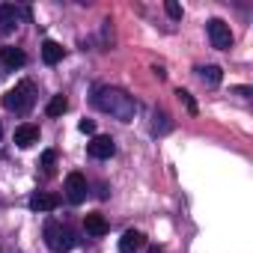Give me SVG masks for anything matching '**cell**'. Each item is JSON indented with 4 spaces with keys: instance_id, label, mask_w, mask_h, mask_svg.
Segmentation results:
<instances>
[{
    "instance_id": "1",
    "label": "cell",
    "mask_w": 253,
    "mask_h": 253,
    "mask_svg": "<svg viewBox=\"0 0 253 253\" xmlns=\"http://www.w3.org/2000/svg\"><path fill=\"white\" fill-rule=\"evenodd\" d=\"M92 104H95L101 113H110V116L119 119V122H131L134 113H137V101L125 92V89H119V86H95Z\"/></svg>"
},
{
    "instance_id": "2",
    "label": "cell",
    "mask_w": 253,
    "mask_h": 253,
    "mask_svg": "<svg viewBox=\"0 0 253 253\" xmlns=\"http://www.w3.org/2000/svg\"><path fill=\"white\" fill-rule=\"evenodd\" d=\"M33 104H36V86H33V81H21V84H15L3 95V107L12 110V113H27Z\"/></svg>"
},
{
    "instance_id": "3",
    "label": "cell",
    "mask_w": 253,
    "mask_h": 253,
    "mask_svg": "<svg viewBox=\"0 0 253 253\" xmlns=\"http://www.w3.org/2000/svg\"><path fill=\"white\" fill-rule=\"evenodd\" d=\"M45 244H48L54 253H69V250L75 247V235H72V229H69L66 223L48 220V223H45Z\"/></svg>"
},
{
    "instance_id": "4",
    "label": "cell",
    "mask_w": 253,
    "mask_h": 253,
    "mask_svg": "<svg viewBox=\"0 0 253 253\" xmlns=\"http://www.w3.org/2000/svg\"><path fill=\"white\" fill-rule=\"evenodd\" d=\"M206 33H209V39H211V48H217V51H226V48L232 45V30H229V24L220 21V18H211V21L206 24Z\"/></svg>"
},
{
    "instance_id": "5",
    "label": "cell",
    "mask_w": 253,
    "mask_h": 253,
    "mask_svg": "<svg viewBox=\"0 0 253 253\" xmlns=\"http://www.w3.org/2000/svg\"><path fill=\"white\" fill-rule=\"evenodd\" d=\"M86 179L81 176V173H69L66 176V197H69V203L72 206H81L84 200H86Z\"/></svg>"
},
{
    "instance_id": "6",
    "label": "cell",
    "mask_w": 253,
    "mask_h": 253,
    "mask_svg": "<svg viewBox=\"0 0 253 253\" xmlns=\"http://www.w3.org/2000/svg\"><path fill=\"white\" fill-rule=\"evenodd\" d=\"M86 152H89V158H95V161H107V158H113L116 143H113L110 137L98 134V137H92V140L86 143Z\"/></svg>"
},
{
    "instance_id": "7",
    "label": "cell",
    "mask_w": 253,
    "mask_h": 253,
    "mask_svg": "<svg viewBox=\"0 0 253 253\" xmlns=\"http://www.w3.org/2000/svg\"><path fill=\"white\" fill-rule=\"evenodd\" d=\"M57 206H60V197L54 191H36L30 197V209L33 211H54Z\"/></svg>"
},
{
    "instance_id": "8",
    "label": "cell",
    "mask_w": 253,
    "mask_h": 253,
    "mask_svg": "<svg viewBox=\"0 0 253 253\" xmlns=\"http://www.w3.org/2000/svg\"><path fill=\"white\" fill-rule=\"evenodd\" d=\"M33 143H39V128H36V125H18V128H15V146L30 149Z\"/></svg>"
},
{
    "instance_id": "9",
    "label": "cell",
    "mask_w": 253,
    "mask_h": 253,
    "mask_svg": "<svg viewBox=\"0 0 253 253\" xmlns=\"http://www.w3.org/2000/svg\"><path fill=\"white\" fill-rule=\"evenodd\" d=\"M18 18H21V12H18L12 3H3V6H0V30H3V33H12V30L18 27Z\"/></svg>"
},
{
    "instance_id": "10",
    "label": "cell",
    "mask_w": 253,
    "mask_h": 253,
    "mask_svg": "<svg viewBox=\"0 0 253 253\" xmlns=\"http://www.w3.org/2000/svg\"><path fill=\"white\" fill-rule=\"evenodd\" d=\"M143 241H146V235H143L140 229H128V232L119 238V250H122V253H134V250L143 247Z\"/></svg>"
},
{
    "instance_id": "11",
    "label": "cell",
    "mask_w": 253,
    "mask_h": 253,
    "mask_svg": "<svg viewBox=\"0 0 253 253\" xmlns=\"http://www.w3.org/2000/svg\"><path fill=\"white\" fill-rule=\"evenodd\" d=\"M0 63L9 66V69H18V66H24V63H27V54H24L21 48L6 45V48H0Z\"/></svg>"
},
{
    "instance_id": "12",
    "label": "cell",
    "mask_w": 253,
    "mask_h": 253,
    "mask_svg": "<svg viewBox=\"0 0 253 253\" xmlns=\"http://www.w3.org/2000/svg\"><path fill=\"white\" fill-rule=\"evenodd\" d=\"M84 229H86L89 235H95V238H101V235L107 232V220H104V214H98V211H92V214H86V217H84Z\"/></svg>"
},
{
    "instance_id": "13",
    "label": "cell",
    "mask_w": 253,
    "mask_h": 253,
    "mask_svg": "<svg viewBox=\"0 0 253 253\" xmlns=\"http://www.w3.org/2000/svg\"><path fill=\"white\" fill-rule=\"evenodd\" d=\"M42 60H45L48 66H57V63L63 60V45L54 42V39H48V42L42 45Z\"/></svg>"
},
{
    "instance_id": "14",
    "label": "cell",
    "mask_w": 253,
    "mask_h": 253,
    "mask_svg": "<svg viewBox=\"0 0 253 253\" xmlns=\"http://www.w3.org/2000/svg\"><path fill=\"white\" fill-rule=\"evenodd\" d=\"M69 110V101H66V95H54L51 101H48V107H45V113L48 116H63Z\"/></svg>"
},
{
    "instance_id": "15",
    "label": "cell",
    "mask_w": 253,
    "mask_h": 253,
    "mask_svg": "<svg viewBox=\"0 0 253 253\" xmlns=\"http://www.w3.org/2000/svg\"><path fill=\"white\" fill-rule=\"evenodd\" d=\"M200 78H203L206 84H211V86H217L223 75H220V69H217V66H203V69H200Z\"/></svg>"
},
{
    "instance_id": "16",
    "label": "cell",
    "mask_w": 253,
    "mask_h": 253,
    "mask_svg": "<svg viewBox=\"0 0 253 253\" xmlns=\"http://www.w3.org/2000/svg\"><path fill=\"white\" fill-rule=\"evenodd\" d=\"M164 9H167V15H170L173 21H179V18H182V6L176 3V0H167V3H164Z\"/></svg>"
},
{
    "instance_id": "17",
    "label": "cell",
    "mask_w": 253,
    "mask_h": 253,
    "mask_svg": "<svg viewBox=\"0 0 253 253\" xmlns=\"http://www.w3.org/2000/svg\"><path fill=\"white\" fill-rule=\"evenodd\" d=\"M176 95H179V101H185V107H188V113H197V104H194V98H191V92H185V89H179Z\"/></svg>"
},
{
    "instance_id": "18",
    "label": "cell",
    "mask_w": 253,
    "mask_h": 253,
    "mask_svg": "<svg viewBox=\"0 0 253 253\" xmlns=\"http://www.w3.org/2000/svg\"><path fill=\"white\" fill-rule=\"evenodd\" d=\"M54 161H57V152L48 149V152L42 155V167H45V173H54Z\"/></svg>"
},
{
    "instance_id": "19",
    "label": "cell",
    "mask_w": 253,
    "mask_h": 253,
    "mask_svg": "<svg viewBox=\"0 0 253 253\" xmlns=\"http://www.w3.org/2000/svg\"><path fill=\"white\" fill-rule=\"evenodd\" d=\"M78 128H81L84 134H92V131H95V122H92V119H81V125H78Z\"/></svg>"
},
{
    "instance_id": "20",
    "label": "cell",
    "mask_w": 253,
    "mask_h": 253,
    "mask_svg": "<svg viewBox=\"0 0 253 253\" xmlns=\"http://www.w3.org/2000/svg\"><path fill=\"white\" fill-rule=\"evenodd\" d=\"M146 253H164V250H161V247H149Z\"/></svg>"
},
{
    "instance_id": "21",
    "label": "cell",
    "mask_w": 253,
    "mask_h": 253,
    "mask_svg": "<svg viewBox=\"0 0 253 253\" xmlns=\"http://www.w3.org/2000/svg\"><path fill=\"white\" fill-rule=\"evenodd\" d=\"M0 137H3V125H0Z\"/></svg>"
},
{
    "instance_id": "22",
    "label": "cell",
    "mask_w": 253,
    "mask_h": 253,
    "mask_svg": "<svg viewBox=\"0 0 253 253\" xmlns=\"http://www.w3.org/2000/svg\"><path fill=\"white\" fill-rule=\"evenodd\" d=\"M0 75H3V72H0Z\"/></svg>"
}]
</instances>
